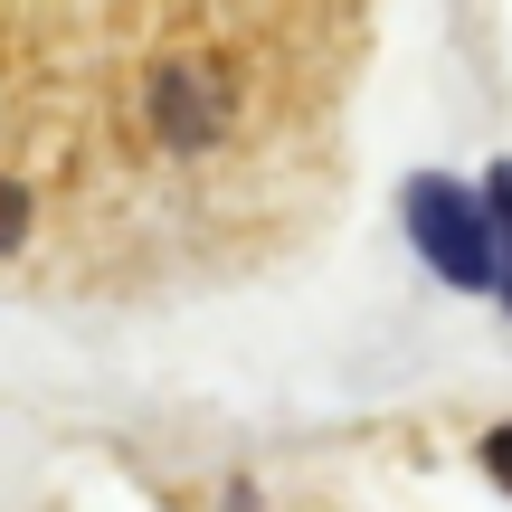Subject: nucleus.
<instances>
[{"label": "nucleus", "instance_id": "f257e3e1", "mask_svg": "<svg viewBox=\"0 0 512 512\" xmlns=\"http://www.w3.org/2000/svg\"><path fill=\"white\" fill-rule=\"evenodd\" d=\"M408 238H418V256L446 285H494L503 275V238H494L484 190L446 181V171H418V181H408Z\"/></svg>", "mask_w": 512, "mask_h": 512}, {"label": "nucleus", "instance_id": "f03ea898", "mask_svg": "<svg viewBox=\"0 0 512 512\" xmlns=\"http://www.w3.org/2000/svg\"><path fill=\"white\" fill-rule=\"evenodd\" d=\"M484 209H494V238H503V304H512V171H494V181H484Z\"/></svg>", "mask_w": 512, "mask_h": 512}, {"label": "nucleus", "instance_id": "7ed1b4c3", "mask_svg": "<svg viewBox=\"0 0 512 512\" xmlns=\"http://www.w3.org/2000/svg\"><path fill=\"white\" fill-rule=\"evenodd\" d=\"M484 475L512 494V427H494V437H484Z\"/></svg>", "mask_w": 512, "mask_h": 512}]
</instances>
